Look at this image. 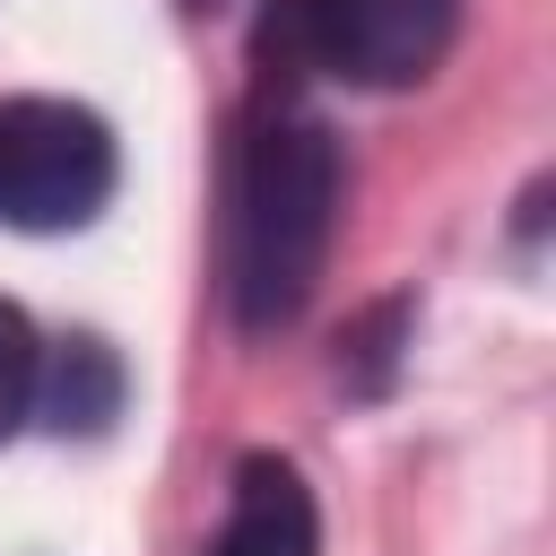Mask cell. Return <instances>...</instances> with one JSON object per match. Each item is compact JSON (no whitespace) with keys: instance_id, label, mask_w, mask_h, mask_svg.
<instances>
[{"instance_id":"6","label":"cell","mask_w":556,"mask_h":556,"mask_svg":"<svg viewBox=\"0 0 556 556\" xmlns=\"http://www.w3.org/2000/svg\"><path fill=\"white\" fill-rule=\"evenodd\" d=\"M35 365H43V348H35L26 313H17V304H0V434L35 408Z\"/></svg>"},{"instance_id":"5","label":"cell","mask_w":556,"mask_h":556,"mask_svg":"<svg viewBox=\"0 0 556 556\" xmlns=\"http://www.w3.org/2000/svg\"><path fill=\"white\" fill-rule=\"evenodd\" d=\"M35 400L52 408V426H104L122 408V365L104 339H61L52 365H35Z\"/></svg>"},{"instance_id":"3","label":"cell","mask_w":556,"mask_h":556,"mask_svg":"<svg viewBox=\"0 0 556 556\" xmlns=\"http://www.w3.org/2000/svg\"><path fill=\"white\" fill-rule=\"evenodd\" d=\"M122 182L104 113L70 96H9L0 104V217L26 235H70L87 226Z\"/></svg>"},{"instance_id":"1","label":"cell","mask_w":556,"mask_h":556,"mask_svg":"<svg viewBox=\"0 0 556 556\" xmlns=\"http://www.w3.org/2000/svg\"><path fill=\"white\" fill-rule=\"evenodd\" d=\"M339 235V139L313 113H261L235 156V217H226V295L252 339L287 330L330 261Z\"/></svg>"},{"instance_id":"4","label":"cell","mask_w":556,"mask_h":556,"mask_svg":"<svg viewBox=\"0 0 556 556\" xmlns=\"http://www.w3.org/2000/svg\"><path fill=\"white\" fill-rule=\"evenodd\" d=\"M208 556H321V513H313L304 469L278 452H252L235 469V495H226Z\"/></svg>"},{"instance_id":"2","label":"cell","mask_w":556,"mask_h":556,"mask_svg":"<svg viewBox=\"0 0 556 556\" xmlns=\"http://www.w3.org/2000/svg\"><path fill=\"white\" fill-rule=\"evenodd\" d=\"M460 35V0H269L261 43L287 70H330L348 87H417Z\"/></svg>"}]
</instances>
